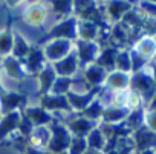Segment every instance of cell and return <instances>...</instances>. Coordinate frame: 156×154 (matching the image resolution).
Instances as JSON below:
<instances>
[{
    "instance_id": "cell-33",
    "label": "cell",
    "mask_w": 156,
    "mask_h": 154,
    "mask_svg": "<svg viewBox=\"0 0 156 154\" xmlns=\"http://www.w3.org/2000/svg\"><path fill=\"white\" fill-rule=\"evenodd\" d=\"M141 6H142V9H144L148 15H151V17L156 15V5H154V3H142Z\"/></svg>"
},
{
    "instance_id": "cell-36",
    "label": "cell",
    "mask_w": 156,
    "mask_h": 154,
    "mask_svg": "<svg viewBox=\"0 0 156 154\" xmlns=\"http://www.w3.org/2000/svg\"><path fill=\"white\" fill-rule=\"evenodd\" d=\"M154 152H156V151H153V149H151V151H141L139 154H154Z\"/></svg>"
},
{
    "instance_id": "cell-34",
    "label": "cell",
    "mask_w": 156,
    "mask_h": 154,
    "mask_svg": "<svg viewBox=\"0 0 156 154\" xmlns=\"http://www.w3.org/2000/svg\"><path fill=\"white\" fill-rule=\"evenodd\" d=\"M54 6L60 12H67L69 9H72V5L70 3H54Z\"/></svg>"
},
{
    "instance_id": "cell-32",
    "label": "cell",
    "mask_w": 156,
    "mask_h": 154,
    "mask_svg": "<svg viewBox=\"0 0 156 154\" xmlns=\"http://www.w3.org/2000/svg\"><path fill=\"white\" fill-rule=\"evenodd\" d=\"M145 122L148 125V130L156 133V111H150L145 115Z\"/></svg>"
},
{
    "instance_id": "cell-13",
    "label": "cell",
    "mask_w": 156,
    "mask_h": 154,
    "mask_svg": "<svg viewBox=\"0 0 156 154\" xmlns=\"http://www.w3.org/2000/svg\"><path fill=\"white\" fill-rule=\"evenodd\" d=\"M26 118L31 121L32 125H43L46 122H49L52 118L49 113H46L43 108H31L26 111Z\"/></svg>"
},
{
    "instance_id": "cell-27",
    "label": "cell",
    "mask_w": 156,
    "mask_h": 154,
    "mask_svg": "<svg viewBox=\"0 0 156 154\" xmlns=\"http://www.w3.org/2000/svg\"><path fill=\"white\" fill-rule=\"evenodd\" d=\"M43 63V53L40 50H31L29 52V60H28V66L31 67V70H37Z\"/></svg>"
},
{
    "instance_id": "cell-16",
    "label": "cell",
    "mask_w": 156,
    "mask_h": 154,
    "mask_svg": "<svg viewBox=\"0 0 156 154\" xmlns=\"http://www.w3.org/2000/svg\"><path fill=\"white\" fill-rule=\"evenodd\" d=\"M116 52H115V49H106V50H103V53H101V56L98 58V66L100 67H103V69H112L113 66H115V63H116Z\"/></svg>"
},
{
    "instance_id": "cell-22",
    "label": "cell",
    "mask_w": 156,
    "mask_h": 154,
    "mask_svg": "<svg viewBox=\"0 0 156 154\" xmlns=\"http://www.w3.org/2000/svg\"><path fill=\"white\" fill-rule=\"evenodd\" d=\"M55 72L52 70V69H44L43 72H41V75H40V81H41V92H44V90H49L52 86H54V83H55Z\"/></svg>"
},
{
    "instance_id": "cell-7",
    "label": "cell",
    "mask_w": 156,
    "mask_h": 154,
    "mask_svg": "<svg viewBox=\"0 0 156 154\" xmlns=\"http://www.w3.org/2000/svg\"><path fill=\"white\" fill-rule=\"evenodd\" d=\"M100 89L97 87V89H92L87 95H84V96H81V95H75V93H69L67 95V98H69V102H70V107L73 105L76 110H86L87 107H89V104H92V99H94V96H95V93L98 92Z\"/></svg>"
},
{
    "instance_id": "cell-3",
    "label": "cell",
    "mask_w": 156,
    "mask_h": 154,
    "mask_svg": "<svg viewBox=\"0 0 156 154\" xmlns=\"http://www.w3.org/2000/svg\"><path fill=\"white\" fill-rule=\"evenodd\" d=\"M135 145L139 151H151L156 148V133L141 127L135 133Z\"/></svg>"
},
{
    "instance_id": "cell-25",
    "label": "cell",
    "mask_w": 156,
    "mask_h": 154,
    "mask_svg": "<svg viewBox=\"0 0 156 154\" xmlns=\"http://www.w3.org/2000/svg\"><path fill=\"white\" fill-rule=\"evenodd\" d=\"M116 66L122 70V72H127L132 69V55L129 52H121L116 55Z\"/></svg>"
},
{
    "instance_id": "cell-6",
    "label": "cell",
    "mask_w": 156,
    "mask_h": 154,
    "mask_svg": "<svg viewBox=\"0 0 156 154\" xmlns=\"http://www.w3.org/2000/svg\"><path fill=\"white\" fill-rule=\"evenodd\" d=\"M54 69H55V72H57L60 76L69 78V76L76 70V58H75V55H70V53H69L66 58L57 61V63L54 64Z\"/></svg>"
},
{
    "instance_id": "cell-17",
    "label": "cell",
    "mask_w": 156,
    "mask_h": 154,
    "mask_svg": "<svg viewBox=\"0 0 156 154\" xmlns=\"http://www.w3.org/2000/svg\"><path fill=\"white\" fill-rule=\"evenodd\" d=\"M104 142H106V137H104L101 130H92L90 131V134L87 137V146L90 149H95V151L101 149L104 146Z\"/></svg>"
},
{
    "instance_id": "cell-21",
    "label": "cell",
    "mask_w": 156,
    "mask_h": 154,
    "mask_svg": "<svg viewBox=\"0 0 156 154\" xmlns=\"http://www.w3.org/2000/svg\"><path fill=\"white\" fill-rule=\"evenodd\" d=\"M44 14H46V12H44V9H43L41 6L35 5V6H32V8L28 11L26 17H28L29 23H32V25H40V23H43V22H44V17H46Z\"/></svg>"
},
{
    "instance_id": "cell-10",
    "label": "cell",
    "mask_w": 156,
    "mask_h": 154,
    "mask_svg": "<svg viewBox=\"0 0 156 154\" xmlns=\"http://www.w3.org/2000/svg\"><path fill=\"white\" fill-rule=\"evenodd\" d=\"M43 105L49 110H55V108H64V110H70V102L66 96L61 95H52V96H43Z\"/></svg>"
},
{
    "instance_id": "cell-24",
    "label": "cell",
    "mask_w": 156,
    "mask_h": 154,
    "mask_svg": "<svg viewBox=\"0 0 156 154\" xmlns=\"http://www.w3.org/2000/svg\"><path fill=\"white\" fill-rule=\"evenodd\" d=\"M130 8H132V5H129V3H118V2H113V3L109 5V12H110V17L116 20V19L122 17Z\"/></svg>"
},
{
    "instance_id": "cell-8",
    "label": "cell",
    "mask_w": 156,
    "mask_h": 154,
    "mask_svg": "<svg viewBox=\"0 0 156 154\" xmlns=\"http://www.w3.org/2000/svg\"><path fill=\"white\" fill-rule=\"evenodd\" d=\"M84 78L89 84L92 86H100L103 81L107 80V76H106V70L103 67H100L98 64H92L87 67L86 70V75H84Z\"/></svg>"
},
{
    "instance_id": "cell-31",
    "label": "cell",
    "mask_w": 156,
    "mask_h": 154,
    "mask_svg": "<svg viewBox=\"0 0 156 154\" xmlns=\"http://www.w3.org/2000/svg\"><path fill=\"white\" fill-rule=\"evenodd\" d=\"M14 50H16V55L17 56H23V55H26L28 53V44L25 43V40L23 38H20V37H17L16 38V47H14Z\"/></svg>"
},
{
    "instance_id": "cell-18",
    "label": "cell",
    "mask_w": 156,
    "mask_h": 154,
    "mask_svg": "<svg viewBox=\"0 0 156 154\" xmlns=\"http://www.w3.org/2000/svg\"><path fill=\"white\" fill-rule=\"evenodd\" d=\"M78 31H80V35L83 38V41H92L97 35V25L90 23V22H84L78 26Z\"/></svg>"
},
{
    "instance_id": "cell-1",
    "label": "cell",
    "mask_w": 156,
    "mask_h": 154,
    "mask_svg": "<svg viewBox=\"0 0 156 154\" xmlns=\"http://www.w3.org/2000/svg\"><path fill=\"white\" fill-rule=\"evenodd\" d=\"M70 140H72V137H70V133L67 131L66 127L57 125V124L52 125V136H51V140H49V149L52 152L63 154L64 149L69 148Z\"/></svg>"
},
{
    "instance_id": "cell-20",
    "label": "cell",
    "mask_w": 156,
    "mask_h": 154,
    "mask_svg": "<svg viewBox=\"0 0 156 154\" xmlns=\"http://www.w3.org/2000/svg\"><path fill=\"white\" fill-rule=\"evenodd\" d=\"M19 122H20V116H19V113H11L3 122H2V125H0V137H2V134H6L8 131H11V130H14L17 125H19Z\"/></svg>"
},
{
    "instance_id": "cell-29",
    "label": "cell",
    "mask_w": 156,
    "mask_h": 154,
    "mask_svg": "<svg viewBox=\"0 0 156 154\" xmlns=\"http://www.w3.org/2000/svg\"><path fill=\"white\" fill-rule=\"evenodd\" d=\"M6 69H8L11 76H16V78H22V76H23L22 67H20V64L16 60H8L6 61Z\"/></svg>"
},
{
    "instance_id": "cell-37",
    "label": "cell",
    "mask_w": 156,
    "mask_h": 154,
    "mask_svg": "<svg viewBox=\"0 0 156 154\" xmlns=\"http://www.w3.org/2000/svg\"><path fill=\"white\" fill-rule=\"evenodd\" d=\"M154 41H156V37H154Z\"/></svg>"
},
{
    "instance_id": "cell-28",
    "label": "cell",
    "mask_w": 156,
    "mask_h": 154,
    "mask_svg": "<svg viewBox=\"0 0 156 154\" xmlns=\"http://www.w3.org/2000/svg\"><path fill=\"white\" fill-rule=\"evenodd\" d=\"M20 102H23V96H20V95H16V93H11V95H6L5 98H3V104H5V107L6 108H14V107H17Z\"/></svg>"
},
{
    "instance_id": "cell-38",
    "label": "cell",
    "mask_w": 156,
    "mask_h": 154,
    "mask_svg": "<svg viewBox=\"0 0 156 154\" xmlns=\"http://www.w3.org/2000/svg\"><path fill=\"white\" fill-rule=\"evenodd\" d=\"M63 154H67V152H63Z\"/></svg>"
},
{
    "instance_id": "cell-40",
    "label": "cell",
    "mask_w": 156,
    "mask_h": 154,
    "mask_svg": "<svg viewBox=\"0 0 156 154\" xmlns=\"http://www.w3.org/2000/svg\"><path fill=\"white\" fill-rule=\"evenodd\" d=\"M154 154H156V152H154Z\"/></svg>"
},
{
    "instance_id": "cell-11",
    "label": "cell",
    "mask_w": 156,
    "mask_h": 154,
    "mask_svg": "<svg viewBox=\"0 0 156 154\" xmlns=\"http://www.w3.org/2000/svg\"><path fill=\"white\" fill-rule=\"evenodd\" d=\"M129 83H130V78L124 72H115L106 80V84L109 86V89H115V90L126 89Z\"/></svg>"
},
{
    "instance_id": "cell-35",
    "label": "cell",
    "mask_w": 156,
    "mask_h": 154,
    "mask_svg": "<svg viewBox=\"0 0 156 154\" xmlns=\"http://www.w3.org/2000/svg\"><path fill=\"white\" fill-rule=\"evenodd\" d=\"M84 154H98V151H95V149H90V148H87V151H86Z\"/></svg>"
},
{
    "instance_id": "cell-2",
    "label": "cell",
    "mask_w": 156,
    "mask_h": 154,
    "mask_svg": "<svg viewBox=\"0 0 156 154\" xmlns=\"http://www.w3.org/2000/svg\"><path fill=\"white\" fill-rule=\"evenodd\" d=\"M70 50V40L64 38H55L44 50V56H48L52 61H60L69 55Z\"/></svg>"
},
{
    "instance_id": "cell-9",
    "label": "cell",
    "mask_w": 156,
    "mask_h": 154,
    "mask_svg": "<svg viewBox=\"0 0 156 154\" xmlns=\"http://www.w3.org/2000/svg\"><path fill=\"white\" fill-rule=\"evenodd\" d=\"M132 86L135 89V92H147V90H154V81L151 76L145 75V73H136L132 80Z\"/></svg>"
},
{
    "instance_id": "cell-12",
    "label": "cell",
    "mask_w": 156,
    "mask_h": 154,
    "mask_svg": "<svg viewBox=\"0 0 156 154\" xmlns=\"http://www.w3.org/2000/svg\"><path fill=\"white\" fill-rule=\"evenodd\" d=\"M136 53L141 58H150L156 53V41L153 38H142L136 46Z\"/></svg>"
},
{
    "instance_id": "cell-5",
    "label": "cell",
    "mask_w": 156,
    "mask_h": 154,
    "mask_svg": "<svg viewBox=\"0 0 156 154\" xmlns=\"http://www.w3.org/2000/svg\"><path fill=\"white\" fill-rule=\"evenodd\" d=\"M69 130L76 136V137H84L87 133L90 134V131L94 130V124L92 121H89L87 118H76L73 121L69 122Z\"/></svg>"
},
{
    "instance_id": "cell-14",
    "label": "cell",
    "mask_w": 156,
    "mask_h": 154,
    "mask_svg": "<svg viewBox=\"0 0 156 154\" xmlns=\"http://www.w3.org/2000/svg\"><path fill=\"white\" fill-rule=\"evenodd\" d=\"M127 116V110H124L122 107H110L104 110V121L107 124H113V122H119L121 119H124Z\"/></svg>"
},
{
    "instance_id": "cell-26",
    "label": "cell",
    "mask_w": 156,
    "mask_h": 154,
    "mask_svg": "<svg viewBox=\"0 0 156 154\" xmlns=\"http://www.w3.org/2000/svg\"><path fill=\"white\" fill-rule=\"evenodd\" d=\"M84 116L86 118H90V119H98L100 116H103L104 115V108L101 107V104L97 101V102H92L84 111Z\"/></svg>"
},
{
    "instance_id": "cell-39",
    "label": "cell",
    "mask_w": 156,
    "mask_h": 154,
    "mask_svg": "<svg viewBox=\"0 0 156 154\" xmlns=\"http://www.w3.org/2000/svg\"><path fill=\"white\" fill-rule=\"evenodd\" d=\"M0 92H2V90H0Z\"/></svg>"
},
{
    "instance_id": "cell-19",
    "label": "cell",
    "mask_w": 156,
    "mask_h": 154,
    "mask_svg": "<svg viewBox=\"0 0 156 154\" xmlns=\"http://www.w3.org/2000/svg\"><path fill=\"white\" fill-rule=\"evenodd\" d=\"M87 140L84 137H72L69 145V154H84L87 151Z\"/></svg>"
},
{
    "instance_id": "cell-30",
    "label": "cell",
    "mask_w": 156,
    "mask_h": 154,
    "mask_svg": "<svg viewBox=\"0 0 156 154\" xmlns=\"http://www.w3.org/2000/svg\"><path fill=\"white\" fill-rule=\"evenodd\" d=\"M12 47V38L9 34L0 35V53H6Z\"/></svg>"
},
{
    "instance_id": "cell-4",
    "label": "cell",
    "mask_w": 156,
    "mask_h": 154,
    "mask_svg": "<svg viewBox=\"0 0 156 154\" xmlns=\"http://www.w3.org/2000/svg\"><path fill=\"white\" fill-rule=\"evenodd\" d=\"M76 26H75V19H67L63 23L57 25L55 29L51 32L55 38H64V40H70L75 38L76 35Z\"/></svg>"
},
{
    "instance_id": "cell-15",
    "label": "cell",
    "mask_w": 156,
    "mask_h": 154,
    "mask_svg": "<svg viewBox=\"0 0 156 154\" xmlns=\"http://www.w3.org/2000/svg\"><path fill=\"white\" fill-rule=\"evenodd\" d=\"M97 44L92 43V41H81L80 43V50H78V53H80V58L83 61H90L95 58L97 55Z\"/></svg>"
},
{
    "instance_id": "cell-23",
    "label": "cell",
    "mask_w": 156,
    "mask_h": 154,
    "mask_svg": "<svg viewBox=\"0 0 156 154\" xmlns=\"http://www.w3.org/2000/svg\"><path fill=\"white\" fill-rule=\"evenodd\" d=\"M72 86V80L70 78H64V76H58V78L55 80V83H54V89H52V93L54 95H61L63 96V93H66L67 92V89Z\"/></svg>"
}]
</instances>
